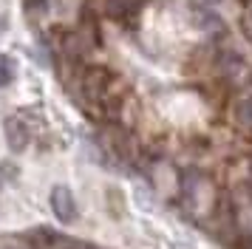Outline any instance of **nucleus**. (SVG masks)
<instances>
[{"label": "nucleus", "instance_id": "obj_1", "mask_svg": "<svg viewBox=\"0 0 252 249\" xmlns=\"http://www.w3.org/2000/svg\"><path fill=\"white\" fill-rule=\"evenodd\" d=\"M51 210L57 215L63 224H71V221H77V201H74V192L68 187H54L51 190Z\"/></svg>", "mask_w": 252, "mask_h": 249}, {"label": "nucleus", "instance_id": "obj_2", "mask_svg": "<svg viewBox=\"0 0 252 249\" xmlns=\"http://www.w3.org/2000/svg\"><path fill=\"white\" fill-rule=\"evenodd\" d=\"M82 85H85V93H88L91 99H99V96L105 93V85H108V74H105V71H99V68L85 71Z\"/></svg>", "mask_w": 252, "mask_h": 249}, {"label": "nucleus", "instance_id": "obj_3", "mask_svg": "<svg viewBox=\"0 0 252 249\" xmlns=\"http://www.w3.org/2000/svg\"><path fill=\"white\" fill-rule=\"evenodd\" d=\"M12 79H14V65H12V60H9L6 54H0V88H3V85H9Z\"/></svg>", "mask_w": 252, "mask_h": 249}]
</instances>
